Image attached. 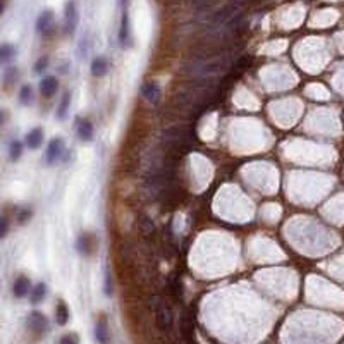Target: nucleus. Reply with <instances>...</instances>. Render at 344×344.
I'll list each match as a JSON object with an SVG mask.
<instances>
[{
  "label": "nucleus",
  "mask_w": 344,
  "mask_h": 344,
  "mask_svg": "<svg viewBox=\"0 0 344 344\" xmlns=\"http://www.w3.org/2000/svg\"><path fill=\"white\" fill-rule=\"evenodd\" d=\"M6 234H7V219L4 217L2 219V236H6Z\"/></svg>",
  "instance_id": "25"
},
{
  "label": "nucleus",
  "mask_w": 344,
  "mask_h": 344,
  "mask_svg": "<svg viewBox=\"0 0 344 344\" xmlns=\"http://www.w3.org/2000/svg\"><path fill=\"white\" fill-rule=\"evenodd\" d=\"M78 136L83 141H90L93 138V126H91L90 121L86 119L78 121Z\"/></svg>",
  "instance_id": "7"
},
{
  "label": "nucleus",
  "mask_w": 344,
  "mask_h": 344,
  "mask_svg": "<svg viewBox=\"0 0 344 344\" xmlns=\"http://www.w3.org/2000/svg\"><path fill=\"white\" fill-rule=\"evenodd\" d=\"M59 344H78V335L76 334H67L61 339Z\"/></svg>",
  "instance_id": "22"
},
{
  "label": "nucleus",
  "mask_w": 344,
  "mask_h": 344,
  "mask_svg": "<svg viewBox=\"0 0 344 344\" xmlns=\"http://www.w3.org/2000/svg\"><path fill=\"white\" fill-rule=\"evenodd\" d=\"M62 153H64V141H62L61 138H55V140H52V141H50V145H48L47 162L48 163L57 162L59 158L62 157Z\"/></svg>",
  "instance_id": "5"
},
{
  "label": "nucleus",
  "mask_w": 344,
  "mask_h": 344,
  "mask_svg": "<svg viewBox=\"0 0 344 344\" xmlns=\"http://www.w3.org/2000/svg\"><path fill=\"white\" fill-rule=\"evenodd\" d=\"M16 76H18V71L14 69V67H9L6 73V83H12L16 81Z\"/></svg>",
  "instance_id": "23"
},
{
  "label": "nucleus",
  "mask_w": 344,
  "mask_h": 344,
  "mask_svg": "<svg viewBox=\"0 0 344 344\" xmlns=\"http://www.w3.org/2000/svg\"><path fill=\"white\" fill-rule=\"evenodd\" d=\"M55 322L59 325H66L69 322V308L66 306L64 301H59L55 308Z\"/></svg>",
  "instance_id": "12"
},
{
  "label": "nucleus",
  "mask_w": 344,
  "mask_h": 344,
  "mask_svg": "<svg viewBox=\"0 0 344 344\" xmlns=\"http://www.w3.org/2000/svg\"><path fill=\"white\" fill-rule=\"evenodd\" d=\"M140 225H141V233H143V234H148V236H150V234H153V233H155L153 222L150 220V219H146V217H145V219H141Z\"/></svg>",
  "instance_id": "18"
},
{
  "label": "nucleus",
  "mask_w": 344,
  "mask_h": 344,
  "mask_svg": "<svg viewBox=\"0 0 344 344\" xmlns=\"http://www.w3.org/2000/svg\"><path fill=\"white\" fill-rule=\"evenodd\" d=\"M45 67H47V59H41V61H38V62H36V66H35V71H38V73H40V71H43Z\"/></svg>",
  "instance_id": "24"
},
{
  "label": "nucleus",
  "mask_w": 344,
  "mask_h": 344,
  "mask_svg": "<svg viewBox=\"0 0 344 344\" xmlns=\"http://www.w3.org/2000/svg\"><path fill=\"white\" fill-rule=\"evenodd\" d=\"M141 91H143L145 98L152 103H157L158 98H160V90H158V86L155 85V83H145L143 88H141Z\"/></svg>",
  "instance_id": "8"
},
{
  "label": "nucleus",
  "mask_w": 344,
  "mask_h": 344,
  "mask_svg": "<svg viewBox=\"0 0 344 344\" xmlns=\"http://www.w3.org/2000/svg\"><path fill=\"white\" fill-rule=\"evenodd\" d=\"M29 288H31V282H29L28 277H24V275H21V277L16 279L14 286H12V295L16 298H24L28 295Z\"/></svg>",
  "instance_id": "6"
},
{
  "label": "nucleus",
  "mask_w": 344,
  "mask_h": 344,
  "mask_svg": "<svg viewBox=\"0 0 344 344\" xmlns=\"http://www.w3.org/2000/svg\"><path fill=\"white\" fill-rule=\"evenodd\" d=\"M21 152H23V146H21L19 141H12L11 146H9V157L11 160H18L21 157Z\"/></svg>",
  "instance_id": "16"
},
{
  "label": "nucleus",
  "mask_w": 344,
  "mask_h": 344,
  "mask_svg": "<svg viewBox=\"0 0 344 344\" xmlns=\"http://www.w3.org/2000/svg\"><path fill=\"white\" fill-rule=\"evenodd\" d=\"M0 55H2V62H9L11 57L14 55V48L11 45H2V50H0Z\"/></svg>",
  "instance_id": "20"
},
{
  "label": "nucleus",
  "mask_w": 344,
  "mask_h": 344,
  "mask_svg": "<svg viewBox=\"0 0 344 344\" xmlns=\"http://www.w3.org/2000/svg\"><path fill=\"white\" fill-rule=\"evenodd\" d=\"M64 18H66V31L69 33V35H73L78 26V9H76V4L74 2H67Z\"/></svg>",
  "instance_id": "2"
},
{
  "label": "nucleus",
  "mask_w": 344,
  "mask_h": 344,
  "mask_svg": "<svg viewBox=\"0 0 344 344\" xmlns=\"http://www.w3.org/2000/svg\"><path fill=\"white\" fill-rule=\"evenodd\" d=\"M41 141H43V131H41L40 128H35L33 131H29V133H28V136H26V145H28L31 150L38 148V146L41 145Z\"/></svg>",
  "instance_id": "10"
},
{
  "label": "nucleus",
  "mask_w": 344,
  "mask_h": 344,
  "mask_svg": "<svg viewBox=\"0 0 344 344\" xmlns=\"http://www.w3.org/2000/svg\"><path fill=\"white\" fill-rule=\"evenodd\" d=\"M119 40L123 45H129V40H131V31H129V19L128 14L123 16V21H121V29H119Z\"/></svg>",
  "instance_id": "13"
},
{
  "label": "nucleus",
  "mask_w": 344,
  "mask_h": 344,
  "mask_svg": "<svg viewBox=\"0 0 344 344\" xmlns=\"http://www.w3.org/2000/svg\"><path fill=\"white\" fill-rule=\"evenodd\" d=\"M28 329L33 330V332H45V330L48 329V320L47 317L43 315V313L40 312H31L28 315Z\"/></svg>",
  "instance_id": "1"
},
{
  "label": "nucleus",
  "mask_w": 344,
  "mask_h": 344,
  "mask_svg": "<svg viewBox=\"0 0 344 344\" xmlns=\"http://www.w3.org/2000/svg\"><path fill=\"white\" fill-rule=\"evenodd\" d=\"M33 100V90L29 86H23L19 93V102L21 103H29Z\"/></svg>",
  "instance_id": "17"
},
{
  "label": "nucleus",
  "mask_w": 344,
  "mask_h": 344,
  "mask_svg": "<svg viewBox=\"0 0 344 344\" xmlns=\"http://www.w3.org/2000/svg\"><path fill=\"white\" fill-rule=\"evenodd\" d=\"M45 296H47V286H45L43 282H40V284H36V288L33 289V293H31V303H40V301H43L45 300Z\"/></svg>",
  "instance_id": "15"
},
{
  "label": "nucleus",
  "mask_w": 344,
  "mask_h": 344,
  "mask_svg": "<svg viewBox=\"0 0 344 344\" xmlns=\"http://www.w3.org/2000/svg\"><path fill=\"white\" fill-rule=\"evenodd\" d=\"M57 86H59L57 79L52 78V76L43 78V79H41V83H40V90H41V93H43L45 96H52L57 91Z\"/></svg>",
  "instance_id": "9"
},
{
  "label": "nucleus",
  "mask_w": 344,
  "mask_h": 344,
  "mask_svg": "<svg viewBox=\"0 0 344 344\" xmlns=\"http://www.w3.org/2000/svg\"><path fill=\"white\" fill-rule=\"evenodd\" d=\"M103 293H105V296H110L112 295V277H110V272H105V282H103Z\"/></svg>",
  "instance_id": "21"
},
{
  "label": "nucleus",
  "mask_w": 344,
  "mask_h": 344,
  "mask_svg": "<svg viewBox=\"0 0 344 344\" xmlns=\"http://www.w3.org/2000/svg\"><path fill=\"white\" fill-rule=\"evenodd\" d=\"M95 339L98 344H108V330H107V325L103 324V322H100V324H96L95 327Z\"/></svg>",
  "instance_id": "14"
},
{
  "label": "nucleus",
  "mask_w": 344,
  "mask_h": 344,
  "mask_svg": "<svg viewBox=\"0 0 344 344\" xmlns=\"http://www.w3.org/2000/svg\"><path fill=\"white\" fill-rule=\"evenodd\" d=\"M172 324H174V318H172V312L169 306L162 305L157 308V325L160 327L162 330H170Z\"/></svg>",
  "instance_id": "3"
},
{
  "label": "nucleus",
  "mask_w": 344,
  "mask_h": 344,
  "mask_svg": "<svg viewBox=\"0 0 344 344\" xmlns=\"http://www.w3.org/2000/svg\"><path fill=\"white\" fill-rule=\"evenodd\" d=\"M107 71H108V64H107L105 59H102V57L95 59L93 64H91V74L96 78H102L107 74Z\"/></svg>",
  "instance_id": "11"
},
{
  "label": "nucleus",
  "mask_w": 344,
  "mask_h": 344,
  "mask_svg": "<svg viewBox=\"0 0 344 344\" xmlns=\"http://www.w3.org/2000/svg\"><path fill=\"white\" fill-rule=\"evenodd\" d=\"M53 28V14L52 11H43L38 16V21H36V31L41 33V35H48Z\"/></svg>",
  "instance_id": "4"
},
{
  "label": "nucleus",
  "mask_w": 344,
  "mask_h": 344,
  "mask_svg": "<svg viewBox=\"0 0 344 344\" xmlns=\"http://www.w3.org/2000/svg\"><path fill=\"white\" fill-rule=\"evenodd\" d=\"M69 102H71V96L66 93L64 98H62V102H61V107H59V110H57V116L61 117V119H64L66 117V112H67V108H69Z\"/></svg>",
  "instance_id": "19"
},
{
  "label": "nucleus",
  "mask_w": 344,
  "mask_h": 344,
  "mask_svg": "<svg viewBox=\"0 0 344 344\" xmlns=\"http://www.w3.org/2000/svg\"><path fill=\"white\" fill-rule=\"evenodd\" d=\"M121 2H123V6H126V4H128V0H121Z\"/></svg>",
  "instance_id": "26"
}]
</instances>
